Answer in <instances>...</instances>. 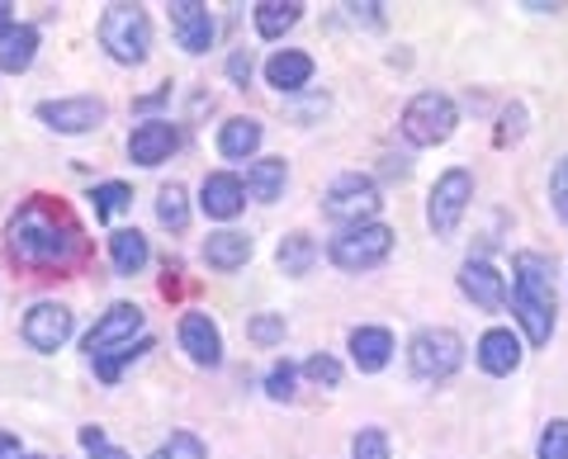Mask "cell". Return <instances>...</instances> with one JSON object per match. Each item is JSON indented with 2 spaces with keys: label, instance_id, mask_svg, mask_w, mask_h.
<instances>
[{
  "label": "cell",
  "instance_id": "obj_1",
  "mask_svg": "<svg viewBox=\"0 0 568 459\" xmlns=\"http://www.w3.org/2000/svg\"><path fill=\"white\" fill-rule=\"evenodd\" d=\"M6 242H10V256L29 271H67L85 256L81 223L52 200H29L20 214L10 218Z\"/></svg>",
  "mask_w": 568,
  "mask_h": 459
},
{
  "label": "cell",
  "instance_id": "obj_2",
  "mask_svg": "<svg viewBox=\"0 0 568 459\" xmlns=\"http://www.w3.org/2000/svg\"><path fill=\"white\" fill-rule=\"evenodd\" d=\"M388 252H394V227H384V223L342 227V233L332 237V246H327L332 266H342V271H351V275L384 266Z\"/></svg>",
  "mask_w": 568,
  "mask_h": 459
},
{
  "label": "cell",
  "instance_id": "obj_3",
  "mask_svg": "<svg viewBox=\"0 0 568 459\" xmlns=\"http://www.w3.org/2000/svg\"><path fill=\"white\" fill-rule=\"evenodd\" d=\"M100 43L110 48V58L123 62V67L148 62V52H152V24H148V14H142L138 6H110V10L100 14Z\"/></svg>",
  "mask_w": 568,
  "mask_h": 459
},
{
  "label": "cell",
  "instance_id": "obj_4",
  "mask_svg": "<svg viewBox=\"0 0 568 459\" xmlns=\"http://www.w3.org/2000/svg\"><path fill=\"white\" fill-rule=\"evenodd\" d=\"M455 123H459V110H455L450 95L422 91V95L407 100V110H403V137L413 147H436L455 133Z\"/></svg>",
  "mask_w": 568,
  "mask_h": 459
},
{
  "label": "cell",
  "instance_id": "obj_5",
  "mask_svg": "<svg viewBox=\"0 0 568 459\" xmlns=\"http://www.w3.org/2000/svg\"><path fill=\"white\" fill-rule=\"evenodd\" d=\"M379 204H384L379 185L369 181V175H361V171H346V175H336V181L327 185L323 214L332 223H342V227H361V223H375Z\"/></svg>",
  "mask_w": 568,
  "mask_h": 459
},
{
  "label": "cell",
  "instance_id": "obj_6",
  "mask_svg": "<svg viewBox=\"0 0 568 459\" xmlns=\"http://www.w3.org/2000/svg\"><path fill=\"white\" fill-rule=\"evenodd\" d=\"M407 365H413L417 379H446L465 365V341L450 327H422L407 346Z\"/></svg>",
  "mask_w": 568,
  "mask_h": 459
},
{
  "label": "cell",
  "instance_id": "obj_7",
  "mask_svg": "<svg viewBox=\"0 0 568 459\" xmlns=\"http://www.w3.org/2000/svg\"><path fill=\"white\" fill-rule=\"evenodd\" d=\"M469 200H474V175L465 166H455V171L440 175V181L432 185V200H426V223H432V233L450 237L459 227V218H465Z\"/></svg>",
  "mask_w": 568,
  "mask_h": 459
},
{
  "label": "cell",
  "instance_id": "obj_8",
  "mask_svg": "<svg viewBox=\"0 0 568 459\" xmlns=\"http://www.w3.org/2000/svg\"><path fill=\"white\" fill-rule=\"evenodd\" d=\"M138 332H142V308L138 304H114L91 332H85V356L100 360V356H110V350H119V346H133Z\"/></svg>",
  "mask_w": 568,
  "mask_h": 459
},
{
  "label": "cell",
  "instance_id": "obj_9",
  "mask_svg": "<svg viewBox=\"0 0 568 459\" xmlns=\"http://www.w3.org/2000/svg\"><path fill=\"white\" fill-rule=\"evenodd\" d=\"M39 119L52 133H91L104 123V100L95 95H71V100H43Z\"/></svg>",
  "mask_w": 568,
  "mask_h": 459
},
{
  "label": "cell",
  "instance_id": "obj_10",
  "mask_svg": "<svg viewBox=\"0 0 568 459\" xmlns=\"http://www.w3.org/2000/svg\"><path fill=\"white\" fill-rule=\"evenodd\" d=\"M511 275H517V289H511V298H526V304L555 313V266H549L545 256L517 252V261H511Z\"/></svg>",
  "mask_w": 568,
  "mask_h": 459
},
{
  "label": "cell",
  "instance_id": "obj_11",
  "mask_svg": "<svg viewBox=\"0 0 568 459\" xmlns=\"http://www.w3.org/2000/svg\"><path fill=\"white\" fill-rule=\"evenodd\" d=\"M71 337V313L62 304H33L24 313V341L33 350H62V341Z\"/></svg>",
  "mask_w": 568,
  "mask_h": 459
},
{
  "label": "cell",
  "instance_id": "obj_12",
  "mask_svg": "<svg viewBox=\"0 0 568 459\" xmlns=\"http://www.w3.org/2000/svg\"><path fill=\"white\" fill-rule=\"evenodd\" d=\"M175 143H181V133H175L171 119H148V123H138V129H133L129 156L138 166H162L166 156L175 152Z\"/></svg>",
  "mask_w": 568,
  "mask_h": 459
},
{
  "label": "cell",
  "instance_id": "obj_13",
  "mask_svg": "<svg viewBox=\"0 0 568 459\" xmlns=\"http://www.w3.org/2000/svg\"><path fill=\"white\" fill-rule=\"evenodd\" d=\"M459 289H465V298H474L478 308H507V275L488 266V261H465V271H459Z\"/></svg>",
  "mask_w": 568,
  "mask_h": 459
},
{
  "label": "cell",
  "instance_id": "obj_14",
  "mask_svg": "<svg viewBox=\"0 0 568 459\" xmlns=\"http://www.w3.org/2000/svg\"><path fill=\"white\" fill-rule=\"evenodd\" d=\"M171 33L185 52H209L213 43V14L200 0H175L171 6Z\"/></svg>",
  "mask_w": 568,
  "mask_h": 459
},
{
  "label": "cell",
  "instance_id": "obj_15",
  "mask_svg": "<svg viewBox=\"0 0 568 459\" xmlns=\"http://www.w3.org/2000/svg\"><path fill=\"white\" fill-rule=\"evenodd\" d=\"M242 204H246V185L237 181V175H227V171H213V175H204L200 208H204L209 218L227 223V218H237V214H242Z\"/></svg>",
  "mask_w": 568,
  "mask_h": 459
},
{
  "label": "cell",
  "instance_id": "obj_16",
  "mask_svg": "<svg viewBox=\"0 0 568 459\" xmlns=\"http://www.w3.org/2000/svg\"><path fill=\"white\" fill-rule=\"evenodd\" d=\"M181 346L194 365H219L223 360V337L209 323V313H185L181 317Z\"/></svg>",
  "mask_w": 568,
  "mask_h": 459
},
{
  "label": "cell",
  "instance_id": "obj_17",
  "mask_svg": "<svg viewBox=\"0 0 568 459\" xmlns=\"http://www.w3.org/2000/svg\"><path fill=\"white\" fill-rule=\"evenodd\" d=\"M351 360L361 375H379V369L394 360V337L384 327H355L351 332Z\"/></svg>",
  "mask_w": 568,
  "mask_h": 459
},
{
  "label": "cell",
  "instance_id": "obj_18",
  "mask_svg": "<svg viewBox=\"0 0 568 459\" xmlns=\"http://www.w3.org/2000/svg\"><path fill=\"white\" fill-rule=\"evenodd\" d=\"M478 365L488 369V375H511V369L521 365V337H511L507 327H493L478 337Z\"/></svg>",
  "mask_w": 568,
  "mask_h": 459
},
{
  "label": "cell",
  "instance_id": "obj_19",
  "mask_svg": "<svg viewBox=\"0 0 568 459\" xmlns=\"http://www.w3.org/2000/svg\"><path fill=\"white\" fill-rule=\"evenodd\" d=\"M265 81H271L275 91H304V85L313 81V58L308 52L284 48V52H275V58L265 62Z\"/></svg>",
  "mask_w": 568,
  "mask_h": 459
},
{
  "label": "cell",
  "instance_id": "obj_20",
  "mask_svg": "<svg viewBox=\"0 0 568 459\" xmlns=\"http://www.w3.org/2000/svg\"><path fill=\"white\" fill-rule=\"evenodd\" d=\"M204 261L213 271H242L246 261H252V237L246 233H233V227H227V233H213L209 242H204Z\"/></svg>",
  "mask_w": 568,
  "mask_h": 459
},
{
  "label": "cell",
  "instance_id": "obj_21",
  "mask_svg": "<svg viewBox=\"0 0 568 459\" xmlns=\"http://www.w3.org/2000/svg\"><path fill=\"white\" fill-rule=\"evenodd\" d=\"M33 58H39V29L14 24L6 39H0V72H29Z\"/></svg>",
  "mask_w": 568,
  "mask_h": 459
},
{
  "label": "cell",
  "instance_id": "obj_22",
  "mask_svg": "<svg viewBox=\"0 0 568 459\" xmlns=\"http://www.w3.org/2000/svg\"><path fill=\"white\" fill-rule=\"evenodd\" d=\"M148 256H152V246L138 227H119V233H110V261H114L119 275H138L142 266H148Z\"/></svg>",
  "mask_w": 568,
  "mask_h": 459
},
{
  "label": "cell",
  "instance_id": "obj_23",
  "mask_svg": "<svg viewBox=\"0 0 568 459\" xmlns=\"http://www.w3.org/2000/svg\"><path fill=\"white\" fill-rule=\"evenodd\" d=\"M284 181H290L284 156H265V162H252V171H246V190H252V200H261V204H275L284 194Z\"/></svg>",
  "mask_w": 568,
  "mask_h": 459
},
{
  "label": "cell",
  "instance_id": "obj_24",
  "mask_svg": "<svg viewBox=\"0 0 568 459\" xmlns=\"http://www.w3.org/2000/svg\"><path fill=\"white\" fill-rule=\"evenodd\" d=\"M261 147V123L256 119H227L219 129V152L227 162H246Z\"/></svg>",
  "mask_w": 568,
  "mask_h": 459
},
{
  "label": "cell",
  "instance_id": "obj_25",
  "mask_svg": "<svg viewBox=\"0 0 568 459\" xmlns=\"http://www.w3.org/2000/svg\"><path fill=\"white\" fill-rule=\"evenodd\" d=\"M298 14H304L298 0H261L256 6V33L261 39H284V33L298 24Z\"/></svg>",
  "mask_w": 568,
  "mask_h": 459
},
{
  "label": "cell",
  "instance_id": "obj_26",
  "mask_svg": "<svg viewBox=\"0 0 568 459\" xmlns=\"http://www.w3.org/2000/svg\"><path fill=\"white\" fill-rule=\"evenodd\" d=\"M275 261H280V271L284 275H308L313 271V261H317V242L308 237V233H290L280 242V252H275Z\"/></svg>",
  "mask_w": 568,
  "mask_h": 459
},
{
  "label": "cell",
  "instance_id": "obj_27",
  "mask_svg": "<svg viewBox=\"0 0 568 459\" xmlns=\"http://www.w3.org/2000/svg\"><path fill=\"white\" fill-rule=\"evenodd\" d=\"M156 218H162V227H171V233H185L190 223V204H185V185H162V194H156Z\"/></svg>",
  "mask_w": 568,
  "mask_h": 459
},
{
  "label": "cell",
  "instance_id": "obj_28",
  "mask_svg": "<svg viewBox=\"0 0 568 459\" xmlns=\"http://www.w3.org/2000/svg\"><path fill=\"white\" fill-rule=\"evenodd\" d=\"M511 308H517V323L526 327V341L530 346H545L549 337H555V313L526 304V298H511Z\"/></svg>",
  "mask_w": 568,
  "mask_h": 459
},
{
  "label": "cell",
  "instance_id": "obj_29",
  "mask_svg": "<svg viewBox=\"0 0 568 459\" xmlns=\"http://www.w3.org/2000/svg\"><path fill=\"white\" fill-rule=\"evenodd\" d=\"M91 204H95V218H100V223H110V218L123 214V208H133V190L123 185V181H104V185H95Z\"/></svg>",
  "mask_w": 568,
  "mask_h": 459
},
{
  "label": "cell",
  "instance_id": "obj_30",
  "mask_svg": "<svg viewBox=\"0 0 568 459\" xmlns=\"http://www.w3.org/2000/svg\"><path fill=\"white\" fill-rule=\"evenodd\" d=\"M148 350H152V337H138L133 346H119V350H110V356H100V360H95V375H100L104 384H119L123 365L138 360V356H148Z\"/></svg>",
  "mask_w": 568,
  "mask_h": 459
},
{
  "label": "cell",
  "instance_id": "obj_31",
  "mask_svg": "<svg viewBox=\"0 0 568 459\" xmlns=\"http://www.w3.org/2000/svg\"><path fill=\"white\" fill-rule=\"evenodd\" d=\"M152 459H204V440L190 436V431H175L166 446H156Z\"/></svg>",
  "mask_w": 568,
  "mask_h": 459
},
{
  "label": "cell",
  "instance_id": "obj_32",
  "mask_svg": "<svg viewBox=\"0 0 568 459\" xmlns=\"http://www.w3.org/2000/svg\"><path fill=\"white\" fill-rule=\"evenodd\" d=\"M540 459H568V421H549V427L540 431V446H536Z\"/></svg>",
  "mask_w": 568,
  "mask_h": 459
},
{
  "label": "cell",
  "instance_id": "obj_33",
  "mask_svg": "<svg viewBox=\"0 0 568 459\" xmlns=\"http://www.w3.org/2000/svg\"><path fill=\"white\" fill-rule=\"evenodd\" d=\"M246 337H252L256 346H275V341H284V317H280V313H261V317H252V323H246Z\"/></svg>",
  "mask_w": 568,
  "mask_h": 459
},
{
  "label": "cell",
  "instance_id": "obj_34",
  "mask_svg": "<svg viewBox=\"0 0 568 459\" xmlns=\"http://www.w3.org/2000/svg\"><path fill=\"white\" fill-rule=\"evenodd\" d=\"M294 379H298V375H294V365H290V360H280L271 375H265V394H271L275 402H290V398H294Z\"/></svg>",
  "mask_w": 568,
  "mask_h": 459
},
{
  "label": "cell",
  "instance_id": "obj_35",
  "mask_svg": "<svg viewBox=\"0 0 568 459\" xmlns=\"http://www.w3.org/2000/svg\"><path fill=\"white\" fill-rule=\"evenodd\" d=\"M351 459H388V436L379 427H369L355 436V446H351Z\"/></svg>",
  "mask_w": 568,
  "mask_h": 459
},
{
  "label": "cell",
  "instance_id": "obj_36",
  "mask_svg": "<svg viewBox=\"0 0 568 459\" xmlns=\"http://www.w3.org/2000/svg\"><path fill=\"white\" fill-rule=\"evenodd\" d=\"M304 375H308L313 384H323V388H336V384H342V365H336L332 356H313V360L304 365Z\"/></svg>",
  "mask_w": 568,
  "mask_h": 459
},
{
  "label": "cell",
  "instance_id": "obj_37",
  "mask_svg": "<svg viewBox=\"0 0 568 459\" xmlns=\"http://www.w3.org/2000/svg\"><path fill=\"white\" fill-rule=\"evenodd\" d=\"M521 133H526V110H521V104H507V110H503V129H497V147L517 143Z\"/></svg>",
  "mask_w": 568,
  "mask_h": 459
},
{
  "label": "cell",
  "instance_id": "obj_38",
  "mask_svg": "<svg viewBox=\"0 0 568 459\" xmlns=\"http://www.w3.org/2000/svg\"><path fill=\"white\" fill-rule=\"evenodd\" d=\"M549 204H555V214L568 223V162H559L555 175H549Z\"/></svg>",
  "mask_w": 568,
  "mask_h": 459
},
{
  "label": "cell",
  "instance_id": "obj_39",
  "mask_svg": "<svg viewBox=\"0 0 568 459\" xmlns=\"http://www.w3.org/2000/svg\"><path fill=\"white\" fill-rule=\"evenodd\" d=\"M252 72H256V62H252V52H233V58H227V76H233L237 85H246V81H252Z\"/></svg>",
  "mask_w": 568,
  "mask_h": 459
},
{
  "label": "cell",
  "instance_id": "obj_40",
  "mask_svg": "<svg viewBox=\"0 0 568 459\" xmlns=\"http://www.w3.org/2000/svg\"><path fill=\"white\" fill-rule=\"evenodd\" d=\"M351 10V20L355 24H369V29H379L384 24V6H346Z\"/></svg>",
  "mask_w": 568,
  "mask_h": 459
},
{
  "label": "cell",
  "instance_id": "obj_41",
  "mask_svg": "<svg viewBox=\"0 0 568 459\" xmlns=\"http://www.w3.org/2000/svg\"><path fill=\"white\" fill-rule=\"evenodd\" d=\"M0 459H24V450H20V440H14L10 431H0Z\"/></svg>",
  "mask_w": 568,
  "mask_h": 459
},
{
  "label": "cell",
  "instance_id": "obj_42",
  "mask_svg": "<svg viewBox=\"0 0 568 459\" xmlns=\"http://www.w3.org/2000/svg\"><path fill=\"white\" fill-rule=\"evenodd\" d=\"M81 446L91 450V455H95V450H104V431H100V427H85V431H81Z\"/></svg>",
  "mask_w": 568,
  "mask_h": 459
},
{
  "label": "cell",
  "instance_id": "obj_43",
  "mask_svg": "<svg viewBox=\"0 0 568 459\" xmlns=\"http://www.w3.org/2000/svg\"><path fill=\"white\" fill-rule=\"evenodd\" d=\"M10 29H14V6H6V0H0V39H6Z\"/></svg>",
  "mask_w": 568,
  "mask_h": 459
},
{
  "label": "cell",
  "instance_id": "obj_44",
  "mask_svg": "<svg viewBox=\"0 0 568 459\" xmlns=\"http://www.w3.org/2000/svg\"><path fill=\"white\" fill-rule=\"evenodd\" d=\"M91 459H133L129 450H119V446H104V450H95Z\"/></svg>",
  "mask_w": 568,
  "mask_h": 459
}]
</instances>
